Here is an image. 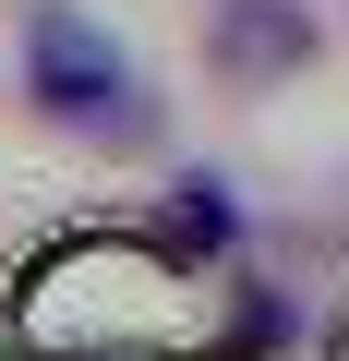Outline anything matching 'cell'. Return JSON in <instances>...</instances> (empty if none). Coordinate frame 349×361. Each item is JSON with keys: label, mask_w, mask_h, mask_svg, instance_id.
Listing matches in <instances>:
<instances>
[{"label": "cell", "mask_w": 349, "mask_h": 361, "mask_svg": "<svg viewBox=\"0 0 349 361\" xmlns=\"http://www.w3.org/2000/svg\"><path fill=\"white\" fill-rule=\"evenodd\" d=\"M313 49H325V37H313L301 0H217V13H205V73H217V85H241V97L289 85Z\"/></svg>", "instance_id": "2"}, {"label": "cell", "mask_w": 349, "mask_h": 361, "mask_svg": "<svg viewBox=\"0 0 349 361\" xmlns=\"http://www.w3.org/2000/svg\"><path fill=\"white\" fill-rule=\"evenodd\" d=\"M157 241H169V253H181V265H193V253L217 265V253L241 241V205H229V180H181V193H169V205H157Z\"/></svg>", "instance_id": "3"}, {"label": "cell", "mask_w": 349, "mask_h": 361, "mask_svg": "<svg viewBox=\"0 0 349 361\" xmlns=\"http://www.w3.org/2000/svg\"><path fill=\"white\" fill-rule=\"evenodd\" d=\"M25 109L61 121V133H145V85H133V49L85 13V0H37L25 13Z\"/></svg>", "instance_id": "1"}]
</instances>
